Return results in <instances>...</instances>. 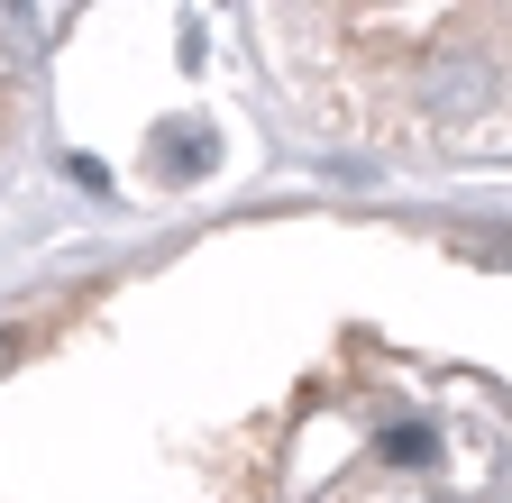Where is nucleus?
Instances as JSON below:
<instances>
[{
    "label": "nucleus",
    "mask_w": 512,
    "mask_h": 503,
    "mask_svg": "<svg viewBox=\"0 0 512 503\" xmlns=\"http://www.w3.org/2000/svg\"><path fill=\"white\" fill-rule=\"evenodd\" d=\"M375 458H394V467H430V458H439V430H430V421H394V430L375 439Z\"/></svg>",
    "instance_id": "nucleus-1"
},
{
    "label": "nucleus",
    "mask_w": 512,
    "mask_h": 503,
    "mask_svg": "<svg viewBox=\"0 0 512 503\" xmlns=\"http://www.w3.org/2000/svg\"><path fill=\"white\" fill-rule=\"evenodd\" d=\"M0 366H19V330H0Z\"/></svg>",
    "instance_id": "nucleus-2"
}]
</instances>
